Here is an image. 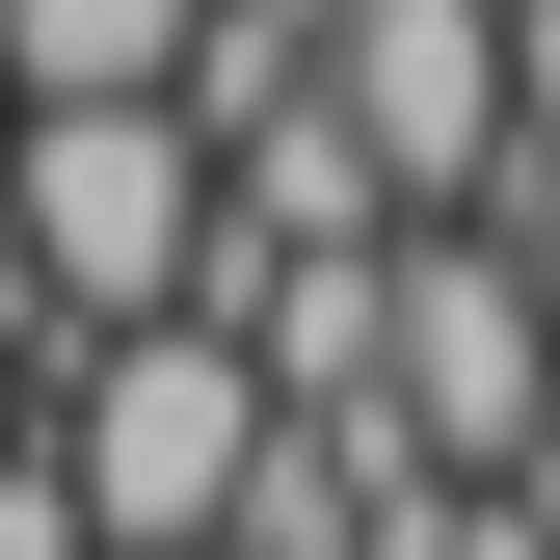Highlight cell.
Segmentation results:
<instances>
[{"instance_id": "cell-1", "label": "cell", "mask_w": 560, "mask_h": 560, "mask_svg": "<svg viewBox=\"0 0 560 560\" xmlns=\"http://www.w3.org/2000/svg\"><path fill=\"white\" fill-rule=\"evenodd\" d=\"M508 267H534V320H560V161H534V187H508Z\"/></svg>"}, {"instance_id": "cell-2", "label": "cell", "mask_w": 560, "mask_h": 560, "mask_svg": "<svg viewBox=\"0 0 560 560\" xmlns=\"http://www.w3.org/2000/svg\"><path fill=\"white\" fill-rule=\"evenodd\" d=\"M534 480H560V454H534Z\"/></svg>"}]
</instances>
